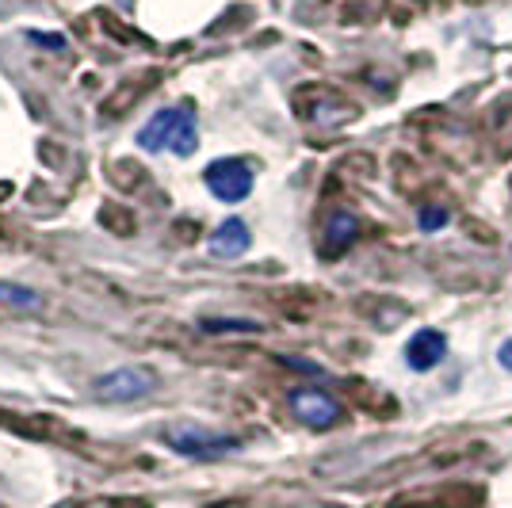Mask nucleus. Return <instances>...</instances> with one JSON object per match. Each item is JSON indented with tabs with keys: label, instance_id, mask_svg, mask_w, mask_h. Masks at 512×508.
<instances>
[{
	"label": "nucleus",
	"instance_id": "nucleus-12",
	"mask_svg": "<svg viewBox=\"0 0 512 508\" xmlns=\"http://www.w3.org/2000/svg\"><path fill=\"white\" fill-rule=\"evenodd\" d=\"M448 218H451V214L444 211V207H425L417 222H421V230H425V233H432V230H440V226H448Z\"/></svg>",
	"mask_w": 512,
	"mask_h": 508
},
{
	"label": "nucleus",
	"instance_id": "nucleus-11",
	"mask_svg": "<svg viewBox=\"0 0 512 508\" xmlns=\"http://www.w3.org/2000/svg\"><path fill=\"white\" fill-rule=\"evenodd\" d=\"M0 302L12 306V310H27V314L43 306V298L35 295L31 287H16V283H0Z\"/></svg>",
	"mask_w": 512,
	"mask_h": 508
},
{
	"label": "nucleus",
	"instance_id": "nucleus-2",
	"mask_svg": "<svg viewBox=\"0 0 512 508\" xmlns=\"http://www.w3.org/2000/svg\"><path fill=\"white\" fill-rule=\"evenodd\" d=\"M161 440H165L176 455H188V459H199V463H214V459H226V455L241 451V440H237V436L214 432V428H203V424H176Z\"/></svg>",
	"mask_w": 512,
	"mask_h": 508
},
{
	"label": "nucleus",
	"instance_id": "nucleus-13",
	"mask_svg": "<svg viewBox=\"0 0 512 508\" xmlns=\"http://www.w3.org/2000/svg\"><path fill=\"white\" fill-rule=\"evenodd\" d=\"M226 329H249V333H256L260 325H253V321H214V318L203 321V333H226Z\"/></svg>",
	"mask_w": 512,
	"mask_h": 508
},
{
	"label": "nucleus",
	"instance_id": "nucleus-7",
	"mask_svg": "<svg viewBox=\"0 0 512 508\" xmlns=\"http://www.w3.org/2000/svg\"><path fill=\"white\" fill-rule=\"evenodd\" d=\"M249 245H253V233H249V226L241 222V218H226L218 230L211 233V256H218V260H237V256L249 253Z\"/></svg>",
	"mask_w": 512,
	"mask_h": 508
},
{
	"label": "nucleus",
	"instance_id": "nucleus-8",
	"mask_svg": "<svg viewBox=\"0 0 512 508\" xmlns=\"http://www.w3.org/2000/svg\"><path fill=\"white\" fill-rule=\"evenodd\" d=\"M356 233H360L356 214H352V211H333L329 218H325V245H321V253L341 256L344 249L356 241Z\"/></svg>",
	"mask_w": 512,
	"mask_h": 508
},
{
	"label": "nucleus",
	"instance_id": "nucleus-10",
	"mask_svg": "<svg viewBox=\"0 0 512 508\" xmlns=\"http://www.w3.org/2000/svg\"><path fill=\"white\" fill-rule=\"evenodd\" d=\"M100 226L111 233H119V237H130V233L138 230V218H134V211L123 207V203H104V207H100Z\"/></svg>",
	"mask_w": 512,
	"mask_h": 508
},
{
	"label": "nucleus",
	"instance_id": "nucleus-4",
	"mask_svg": "<svg viewBox=\"0 0 512 508\" xmlns=\"http://www.w3.org/2000/svg\"><path fill=\"white\" fill-rule=\"evenodd\" d=\"M153 390H157V375L150 367H115L111 375L96 382V394L104 402H138Z\"/></svg>",
	"mask_w": 512,
	"mask_h": 508
},
{
	"label": "nucleus",
	"instance_id": "nucleus-6",
	"mask_svg": "<svg viewBox=\"0 0 512 508\" xmlns=\"http://www.w3.org/2000/svg\"><path fill=\"white\" fill-rule=\"evenodd\" d=\"M444 352H448V337L440 333V329H417L406 344V360L413 371H432L436 363L444 360Z\"/></svg>",
	"mask_w": 512,
	"mask_h": 508
},
{
	"label": "nucleus",
	"instance_id": "nucleus-15",
	"mask_svg": "<svg viewBox=\"0 0 512 508\" xmlns=\"http://www.w3.org/2000/svg\"><path fill=\"white\" fill-rule=\"evenodd\" d=\"M8 191H12V184H0V199H4V195H8Z\"/></svg>",
	"mask_w": 512,
	"mask_h": 508
},
{
	"label": "nucleus",
	"instance_id": "nucleus-3",
	"mask_svg": "<svg viewBox=\"0 0 512 508\" xmlns=\"http://www.w3.org/2000/svg\"><path fill=\"white\" fill-rule=\"evenodd\" d=\"M203 180H207L214 199H222V203H241L253 191V169L245 161H237V157L211 161L207 172H203Z\"/></svg>",
	"mask_w": 512,
	"mask_h": 508
},
{
	"label": "nucleus",
	"instance_id": "nucleus-1",
	"mask_svg": "<svg viewBox=\"0 0 512 508\" xmlns=\"http://www.w3.org/2000/svg\"><path fill=\"white\" fill-rule=\"evenodd\" d=\"M138 146L161 153L169 149L176 157H192L199 149V127H195V115L188 107H165L157 111L146 127L138 130Z\"/></svg>",
	"mask_w": 512,
	"mask_h": 508
},
{
	"label": "nucleus",
	"instance_id": "nucleus-14",
	"mask_svg": "<svg viewBox=\"0 0 512 508\" xmlns=\"http://www.w3.org/2000/svg\"><path fill=\"white\" fill-rule=\"evenodd\" d=\"M497 363H501V367H505V371L512 375V337L501 340V348H497Z\"/></svg>",
	"mask_w": 512,
	"mask_h": 508
},
{
	"label": "nucleus",
	"instance_id": "nucleus-9",
	"mask_svg": "<svg viewBox=\"0 0 512 508\" xmlns=\"http://www.w3.org/2000/svg\"><path fill=\"white\" fill-rule=\"evenodd\" d=\"M150 81H153V73L150 77H138V81H123V85L115 88L104 104H100V115H104V119H123L130 107L146 96V85H150Z\"/></svg>",
	"mask_w": 512,
	"mask_h": 508
},
{
	"label": "nucleus",
	"instance_id": "nucleus-5",
	"mask_svg": "<svg viewBox=\"0 0 512 508\" xmlns=\"http://www.w3.org/2000/svg\"><path fill=\"white\" fill-rule=\"evenodd\" d=\"M291 413L310 428H333L341 421V402L325 390H295L291 394Z\"/></svg>",
	"mask_w": 512,
	"mask_h": 508
}]
</instances>
